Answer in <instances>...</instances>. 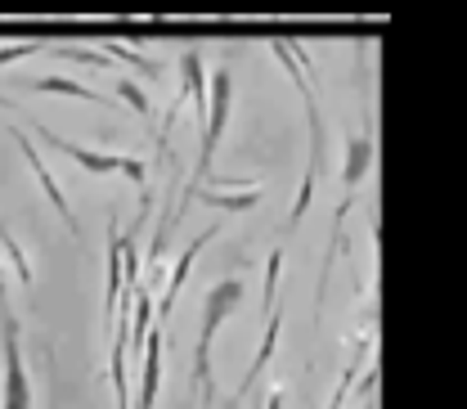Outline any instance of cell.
Returning a JSON list of instances; mask_svg holds the SVG:
<instances>
[{
	"mask_svg": "<svg viewBox=\"0 0 467 409\" xmlns=\"http://www.w3.org/2000/svg\"><path fill=\"white\" fill-rule=\"evenodd\" d=\"M243 301V279H221L202 301V324H198V351H193V383H198V409H216V373H212V347L221 324Z\"/></svg>",
	"mask_w": 467,
	"mask_h": 409,
	"instance_id": "7a4b0ae2",
	"label": "cell"
},
{
	"mask_svg": "<svg viewBox=\"0 0 467 409\" xmlns=\"http://www.w3.org/2000/svg\"><path fill=\"white\" fill-rule=\"evenodd\" d=\"M0 247H5V257L14 261V270H18V284H32V266H27V252L18 247V238L5 230V216H0Z\"/></svg>",
	"mask_w": 467,
	"mask_h": 409,
	"instance_id": "2e32d148",
	"label": "cell"
},
{
	"mask_svg": "<svg viewBox=\"0 0 467 409\" xmlns=\"http://www.w3.org/2000/svg\"><path fill=\"white\" fill-rule=\"evenodd\" d=\"M117 292H121V225H117V216H113V221H109V288H104V333L113 329Z\"/></svg>",
	"mask_w": 467,
	"mask_h": 409,
	"instance_id": "8fae6325",
	"label": "cell"
},
{
	"mask_svg": "<svg viewBox=\"0 0 467 409\" xmlns=\"http://www.w3.org/2000/svg\"><path fill=\"white\" fill-rule=\"evenodd\" d=\"M162 333L167 329H149L144 333V369H140V396H135V405L130 409H153L158 401V387H162Z\"/></svg>",
	"mask_w": 467,
	"mask_h": 409,
	"instance_id": "9c48e42d",
	"label": "cell"
},
{
	"mask_svg": "<svg viewBox=\"0 0 467 409\" xmlns=\"http://www.w3.org/2000/svg\"><path fill=\"white\" fill-rule=\"evenodd\" d=\"M230 109H234V72L230 68H216L207 77V113H202V144H198V163H193V180L184 189V198L202 184H212V158L225 140V121H230Z\"/></svg>",
	"mask_w": 467,
	"mask_h": 409,
	"instance_id": "3957f363",
	"label": "cell"
},
{
	"mask_svg": "<svg viewBox=\"0 0 467 409\" xmlns=\"http://www.w3.org/2000/svg\"><path fill=\"white\" fill-rule=\"evenodd\" d=\"M18 320L9 306L5 270H0V351H5V387H0V409H32V387H27V364H23V342H18Z\"/></svg>",
	"mask_w": 467,
	"mask_h": 409,
	"instance_id": "277c9868",
	"label": "cell"
},
{
	"mask_svg": "<svg viewBox=\"0 0 467 409\" xmlns=\"http://www.w3.org/2000/svg\"><path fill=\"white\" fill-rule=\"evenodd\" d=\"M5 131H9V140L18 144V153L27 158V167H32V175L41 180V189H46V198L55 203V212L63 216V225L72 230V238H81V225H77V212L67 207V198H63V189H58V180L50 172H46V163H41V153H36V144H32V135L27 131H18V121H5Z\"/></svg>",
	"mask_w": 467,
	"mask_h": 409,
	"instance_id": "52a82bcc",
	"label": "cell"
},
{
	"mask_svg": "<svg viewBox=\"0 0 467 409\" xmlns=\"http://www.w3.org/2000/svg\"><path fill=\"white\" fill-rule=\"evenodd\" d=\"M279 266H284V247H275V252H270V266H265V315H270L275 301H279Z\"/></svg>",
	"mask_w": 467,
	"mask_h": 409,
	"instance_id": "e0dca14e",
	"label": "cell"
},
{
	"mask_svg": "<svg viewBox=\"0 0 467 409\" xmlns=\"http://www.w3.org/2000/svg\"><path fill=\"white\" fill-rule=\"evenodd\" d=\"M117 104H126V109H135V113L144 117V121L153 117V104H149V95H144V86H140V81H130V77H121V81H117Z\"/></svg>",
	"mask_w": 467,
	"mask_h": 409,
	"instance_id": "5bb4252c",
	"label": "cell"
},
{
	"mask_svg": "<svg viewBox=\"0 0 467 409\" xmlns=\"http://www.w3.org/2000/svg\"><path fill=\"white\" fill-rule=\"evenodd\" d=\"M270 50L292 72V81H296V90L306 100V126H310V158H306V172H301V184H296V198H292L288 212V221L296 225L306 216V207L315 203V184H319V172H324V113H319V95H315V63H310V55L288 46V41H275Z\"/></svg>",
	"mask_w": 467,
	"mask_h": 409,
	"instance_id": "6da1fadb",
	"label": "cell"
},
{
	"mask_svg": "<svg viewBox=\"0 0 467 409\" xmlns=\"http://www.w3.org/2000/svg\"><path fill=\"white\" fill-rule=\"evenodd\" d=\"M359 409H378V401H373V392H364V405Z\"/></svg>",
	"mask_w": 467,
	"mask_h": 409,
	"instance_id": "ffe728a7",
	"label": "cell"
},
{
	"mask_svg": "<svg viewBox=\"0 0 467 409\" xmlns=\"http://www.w3.org/2000/svg\"><path fill=\"white\" fill-rule=\"evenodd\" d=\"M32 135L36 140H46L50 149H58V153H67L81 172L90 175H126V180H135L140 189L149 184L144 180V163L140 158H121V153H95V149H86V144H77V140H67V135H55L46 121H32Z\"/></svg>",
	"mask_w": 467,
	"mask_h": 409,
	"instance_id": "5b68a950",
	"label": "cell"
},
{
	"mask_svg": "<svg viewBox=\"0 0 467 409\" xmlns=\"http://www.w3.org/2000/svg\"><path fill=\"white\" fill-rule=\"evenodd\" d=\"M373 158H378V144H373V131L364 126V131H355L347 144V172H342V203H337V216H333V230H342V221H347L350 203H355V189L364 184V175L373 167Z\"/></svg>",
	"mask_w": 467,
	"mask_h": 409,
	"instance_id": "8992f818",
	"label": "cell"
},
{
	"mask_svg": "<svg viewBox=\"0 0 467 409\" xmlns=\"http://www.w3.org/2000/svg\"><path fill=\"white\" fill-rule=\"evenodd\" d=\"M270 324H265V333H261V347H256V355H252V364H247V373H243V387L234 392V401H243L252 387H256V378L265 373V364L275 360V347H279V333H284V306L275 301V310L265 315Z\"/></svg>",
	"mask_w": 467,
	"mask_h": 409,
	"instance_id": "30bf717a",
	"label": "cell"
},
{
	"mask_svg": "<svg viewBox=\"0 0 467 409\" xmlns=\"http://www.w3.org/2000/svg\"><path fill=\"white\" fill-rule=\"evenodd\" d=\"M368 355H373V342H368V338H359V342H355V355H350V364H347V373H342V383H337V392H333V401H328V409H342V405H347V392L355 387V378L364 373Z\"/></svg>",
	"mask_w": 467,
	"mask_h": 409,
	"instance_id": "4fadbf2b",
	"label": "cell"
},
{
	"mask_svg": "<svg viewBox=\"0 0 467 409\" xmlns=\"http://www.w3.org/2000/svg\"><path fill=\"white\" fill-rule=\"evenodd\" d=\"M41 50H50V46H41V41H27V46H5V50H0V68H9V63H18V58L41 55Z\"/></svg>",
	"mask_w": 467,
	"mask_h": 409,
	"instance_id": "ac0fdd59",
	"label": "cell"
},
{
	"mask_svg": "<svg viewBox=\"0 0 467 409\" xmlns=\"http://www.w3.org/2000/svg\"><path fill=\"white\" fill-rule=\"evenodd\" d=\"M32 90H36V95H67V100H81V104H109L104 95H95L90 86H77V81H67V77H36Z\"/></svg>",
	"mask_w": 467,
	"mask_h": 409,
	"instance_id": "7c38bea8",
	"label": "cell"
},
{
	"mask_svg": "<svg viewBox=\"0 0 467 409\" xmlns=\"http://www.w3.org/2000/svg\"><path fill=\"white\" fill-rule=\"evenodd\" d=\"M216 234H221V230L212 225V230H202L193 243H189V247H184V252H180V261L171 266V279H167V288H162V301H153V324H158V329H167L175 301H180V292H184V279H189V270H193V261L202 257V247H207Z\"/></svg>",
	"mask_w": 467,
	"mask_h": 409,
	"instance_id": "ba28073f",
	"label": "cell"
},
{
	"mask_svg": "<svg viewBox=\"0 0 467 409\" xmlns=\"http://www.w3.org/2000/svg\"><path fill=\"white\" fill-rule=\"evenodd\" d=\"M265 409H284V392H270V401H265Z\"/></svg>",
	"mask_w": 467,
	"mask_h": 409,
	"instance_id": "d6986e66",
	"label": "cell"
},
{
	"mask_svg": "<svg viewBox=\"0 0 467 409\" xmlns=\"http://www.w3.org/2000/svg\"><path fill=\"white\" fill-rule=\"evenodd\" d=\"M109 58H113V63H130V68H140L149 81H158V77H162V63H158V58H144L140 50H130V46H109Z\"/></svg>",
	"mask_w": 467,
	"mask_h": 409,
	"instance_id": "9a60e30c",
	"label": "cell"
}]
</instances>
